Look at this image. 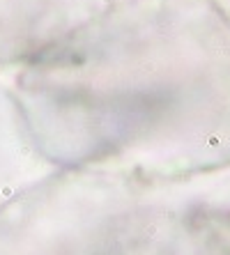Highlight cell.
<instances>
[{
	"label": "cell",
	"instance_id": "2",
	"mask_svg": "<svg viewBox=\"0 0 230 255\" xmlns=\"http://www.w3.org/2000/svg\"><path fill=\"white\" fill-rule=\"evenodd\" d=\"M113 0H0V67H23Z\"/></svg>",
	"mask_w": 230,
	"mask_h": 255
},
{
	"label": "cell",
	"instance_id": "3",
	"mask_svg": "<svg viewBox=\"0 0 230 255\" xmlns=\"http://www.w3.org/2000/svg\"><path fill=\"white\" fill-rule=\"evenodd\" d=\"M51 172L53 168L35 147L14 92L0 85V207Z\"/></svg>",
	"mask_w": 230,
	"mask_h": 255
},
{
	"label": "cell",
	"instance_id": "1",
	"mask_svg": "<svg viewBox=\"0 0 230 255\" xmlns=\"http://www.w3.org/2000/svg\"><path fill=\"white\" fill-rule=\"evenodd\" d=\"M154 188L53 170L0 207V255H212L200 219Z\"/></svg>",
	"mask_w": 230,
	"mask_h": 255
}]
</instances>
